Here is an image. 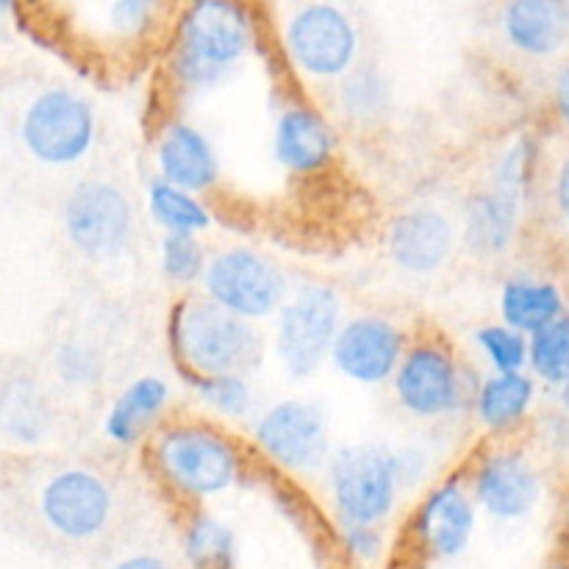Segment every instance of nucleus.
I'll use <instances>...</instances> for the list:
<instances>
[{
    "label": "nucleus",
    "mask_w": 569,
    "mask_h": 569,
    "mask_svg": "<svg viewBox=\"0 0 569 569\" xmlns=\"http://www.w3.org/2000/svg\"><path fill=\"white\" fill-rule=\"evenodd\" d=\"M567 517H569V509H567Z\"/></svg>",
    "instance_id": "nucleus-38"
},
{
    "label": "nucleus",
    "mask_w": 569,
    "mask_h": 569,
    "mask_svg": "<svg viewBox=\"0 0 569 569\" xmlns=\"http://www.w3.org/2000/svg\"><path fill=\"white\" fill-rule=\"evenodd\" d=\"M253 442L267 461L287 472L322 470L331 459V431L322 406L311 400H281L256 417Z\"/></svg>",
    "instance_id": "nucleus-11"
},
{
    "label": "nucleus",
    "mask_w": 569,
    "mask_h": 569,
    "mask_svg": "<svg viewBox=\"0 0 569 569\" xmlns=\"http://www.w3.org/2000/svg\"><path fill=\"white\" fill-rule=\"evenodd\" d=\"M156 167L161 181L183 192H209L220 181V159L200 128L192 122L170 120L156 139Z\"/></svg>",
    "instance_id": "nucleus-18"
},
{
    "label": "nucleus",
    "mask_w": 569,
    "mask_h": 569,
    "mask_svg": "<svg viewBox=\"0 0 569 569\" xmlns=\"http://www.w3.org/2000/svg\"><path fill=\"white\" fill-rule=\"evenodd\" d=\"M392 387L398 403L409 415L426 420L450 415L465 398V376L459 361L439 339L406 345L403 359L392 376Z\"/></svg>",
    "instance_id": "nucleus-13"
},
{
    "label": "nucleus",
    "mask_w": 569,
    "mask_h": 569,
    "mask_svg": "<svg viewBox=\"0 0 569 569\" xmlns=\"http://www.w3.org/2000/svg\"><path fill=\"white\" fill-rule=\"evenodd\" d=\"M20 137L39 164L70 167L92 153L98 117L92 103L76 89L50 87L22 111Z\"/></svg>",
    "instance_id": "nucleus-7"
},
{
    "label": "nucleus",
    "mask_w": 569,
    "mask_h": 569,
    "mask_svg": "<svg viewBox=\"0 0 569 569\" xmlns=\"http://www.w3.org/2000/svg\"><path fill=\"white\" fill-rule=\"evenodd\" d=\"M400 483V456L381 445H345L328 459V492L342 526H381L398 506Z\"/></svg>",
    "instance_id": "nucleus-5"
},
{
    "label": "nucleus",
    "mask_w": 569,
    "mask_h": 569,
    "mask_svg": "<svg viewBox=\"0 0 569 569\" xmlns=\"http://www.w3.org/2000/svg\"><path fill=\"white\" fill-rule=\"evenodd\" d=\"M565 403H567V409H569V383H565Z\"/></svg>",
    "instance_id": "nucleus-37"
},
{
    "label": "nucleus",
    "mask_w": 569,
    "mask_h": 569,
    "mask_svg": "<svg viewBox=\"0 0 569 569\" xmlns=\"http://www.w3.org/2000/svg\"><path fill=\"white\" fill-rule=\"evenodd\" d=\"M533 400V383L522 372H503V376L489 378L481 387L476 400L478 417L492 431H503V428L515 426L522 420Z\"/></svg>",
    "instance_id": "nucleus-26"
},
{
    "label": "nucleus",
    "mask_w": 569,
    "mask_h": 569,
    "mask_svg": "<svg viewBox=\"0 0 569 569\" xmlns=\"http://www.w3.org/2000/svg\"><path fill=\"white\" fill-rule=\"evenodd\" d=\"M183 550L194 569H237V537L226 522L209 515L189 517Z\"/></svg>",
    "instance_id": "nucleus-28"
},
{
    "label": "nucleus",
    "mask_w": 569,
    "mask_h": 569,
    "mask_svg": "<svg viewBox=\"0 0 569 569\" xmlns=\"http://www.w3.org/2000/svg\"><path fill=\"white\" fill-rule=\"evenodd\" d=\"M478 348L489 359V365L503 376V372H520L528 361V342L522 333L511 331L506 326H487L476 333Z\"/></svg>",
    "instance_id": "nucleus-32"
},
{
    "label": "nucleus",
    "mask_w": 569,
    "mask_h": 569,
    "mask_svg": "<svg viewBox=\"0 0 569 569\" xmlns=\"http://www.w3.org/2000/svg\"><path fill=\"white\" fill-rule=\"evenodd\" d=\"M272 153L278 164L295 176H311L331 164L337 153V133L320 109L309 103H289L276 117Z\"/></svg>",
    "instance_id": "nucleus-17"
},
{
    "label": "nucleus",
    "mask_w": 569,
    "mask_h": 569,
    "mask_svg": "<svg viewBox=\"0 0 569 569\" xmlns=\"http://www.w3.org/2000/svg\"><path fill=\"white\" fill-rule=\"evenodd\" d=\"M342 300L326 283L300 287L278 309L276 353L283 370L309 378L331 356L333 339L342 326Z\"/></svg>",
    "instance_id": "nucleus-10"
},
{
    "label": "nucleus",
    "mask_w": 569,
    "mask_h": 569,
    "mask_svg": "<svg viewBox=\"0 0 569 569\" xmlns=\"http://www.w3.org/2000/svg\"><path fill=\"white\" fill-rule=\"evenodd\" d=\"M472 495L487 515L517 520L537 506L539 478L520 453L500 450L478 461L472 472Z\"/></svg>",
    "instance_id": "nucleus-19"
},
{
    "label": "nucleus",
    "mask_w": 569,
    "mask_h": 569,
    "mask_svg": "<svg viewBox=\"0 0 569 569\" xmlns=\"http://www.w3.org/2000/svg\"><path fill=\"white\" fill-rule=\"evenodd\" d=\"M256 48V17L248 6L200 0L178 9L170 33V72L189 92L226 81Z\"/></svg>",
    "instance_id": "nucleus-1"
},
{
    "label": "nucleus",
    "mask_w": 569,
    "mask_h": 569,
    "mask_svg": "<svg viewBox=\"0 0 569 569\" xmlns=\"http://www.w3.org/2000/svg\"><path fill=\"white\" fill-rule=\"evenodd\" d=\"M161 270L170 278L172 283H181V287H189V283L200 281L206 270V256L203 244H200L198 237H187V233H164L161 239Z\"/></svg>",
    "instance_id": "nucleus-31"
},
{
    "label": "nucleus",
    "mask_w": 569,
    "mask_h": 569,
    "mask_svg": "<svg viewBox=\"0 0 569 569\" xmlns=\"http://www.w3.org/2000/svg\"><path fill=\"white\" fill-rule=\"evenodd\" d=\"M114 569H170V565H167L164 559H159V556L139 553L131 556V559H122Z\"/></svg>",
    "instance_id": "nucleus-34"
},
{
    "label": "nucleus",
    "mask_w": 569,
    "mask_h": 569,
    "mask_svg": "<svg viewBox=\"0 0 569 569\" xmlns=\"http://www.w3.org/2000/svg\"><path fill=\"white\" fill-rule=\"evenodd\" d=\"M61 14L59 33L67 48L87 61L117 64L133 61L153 48L156 39L172 33L178 9L153 0H100L56 9Z\"/></svg>",
    "instance_id": "nucleus-3"
},
{
    "label": "nucleus",
    "mask_w": 569,
    "mask_h": 569,
    "mask_svg": "<svg viewBox=\"0 0 569 569\" xmlns=\"http://www.w3.org/2000/svg\"><path fill=\"white\" fill-rule=\"evenodd\" d=\"M392 103V89L378 67H353L339 83V111L359 126L381 120Z\"/></svg>",
    "instance_id": "nucleus-27"
},
{
    "label": "nucleus",
    "mask_w": 569,
    "mask_h": 569,
    "mask_svg": "<svg viewBox=\"0 0 569 569\" xmlns=\"http://www.w3.org/2000/svg\"><path fill=\"white\" fill-rule=\"evenodd\" d=\"M522 194L492 187L472 194L465 211V239L476 253H500L509 248L520 217Z\"/></svg>",
    "instance_id": "nucleus-22"
},
{
    "label": "nucleus",
    "mask_w": 569,
    "mask_h": 569,
    "mask_svg": "<svg viewBox=\"0 0 569 569\" xmlns=\"http://www.w3.org/2000/svg\"><path fill=\"white\" fill-rule=\"evenodd\" d=\"M170 342L189 381L214 376L248 378L264 353L253 322L228 315L203 295L178 300L170 317Z\"/></svg>",
    "instance_id": "nucleus-4"
},
{
    "label": "nucleus",
    "mask_w": 569,
    "mask_h": 569,
    "mask_svg": "<svg viewBox=\"0 0 569 569\" xmlns=\"http://www.w3.org/2000/svg\"><path fill=\"white\" fill-rule=\"evenodd\" d=\"M556 106H559L561 117L569 122V67L559 76L556 81Z\"/></svg>",
    "instance_id": "nucleus-35"
},
{
    "label": "nucleus",
    "mask_w": 569,
    "mask_h": 569,
    "mask_svg": "<svg viewBox=\"0 0 569 569\" xmlns=\"http://www.w3.org/2000/svg\"><path fill=\"white\" fill-rule=\"evenodd\" d=\"M200 283L206 300L244 322L278 315L289 298L281 267L253 248H226L209 256Z\"/></svg>",
    "instance_id": "nucleus-8"
},
{
    "label": "nucleus",
    "mask_w": 569,
    "mask_h": 569,
    "mask_svg": "<svg viewBox=\"0 0 569 569\" xmlns=\"http://www.w3.org/2000/svg\"><path fill=\"white\" fill-rule=\"evenodd\" d=\"M476 531V503L459 478H448L426 495L411 520V533L433 559L465 553Z\"/></svg>",
    "instance_id": "nucleus-15"
},
{
    "label": "nucleus",
    "mask_w": 569,
    "mask_h": 569,
    "mask_svg": "<svg viewBox=\"0 0 569 569\" xmlns=\"http://www.w3.org/2000/svg\"><path fill=\"white\" fill-rule=\"evenodd\" d=\"M148 206L153 220L164 228V233H187V237H198V233L211 228V211L206 209L203 200L192 192L172 187V183L153 178L148 187Z\"/></svg>",
    "instance_id": "nucleus-25"
},
{
    "label": "nucleus",
    "mask_w": 569,
    "mask_h": 569,
    "mask_svg": "<svg viewBox=\"0 0 569 569\" xmlns=\"http://www.w3.org/2000/svg\"><path fill=\"white\" fill-rule=\"evenodd\" d=\"M0 426L20 442H39L53 426V409L42 389L28 378L6 383L0 392Z\"/></svg>",
    "instance_id": "nucleus-23"
},
{
    "label": "nucleus",
    "mask_w": 569,
    "mask_h": 569,
    "mask_svg": "<svg viewBox=\"0 0 569 569\" xmlns=\"http://www.w3.org/2000/svg\"><path fill=\"white\" fill-rule=\"evenodd\" d=\"M72 248L92 261L120 259L137 233V211L117 183L89 178L72 187L61 211Z\"/></svg>",
    "instance_id": "nucleus-9"
},
{
    "label": "nucleus",
    "mask_w": 569,
    "mask_h": 569,
    "mask_svg": "<svg viewBox=\"0 0 569 569\" xmlns=\"http://www.w3.org/2000/svg\"><path fill=\"white\" fill-rule=\"evenodd\" d=\"M406 353V337L395 322L378 315L350 317L339 326L331 361L345 378L365 387L392 381Z\"/></svg>",
    "instance_id": "nucleus-14"
},
{
    "label": "nucleus",
    "mask_w": 569,
    "mask_h": 569,
    "mask_svg": "<svg viewBox=\"0 0 569 569\" xmlns=\"http://www.w3.org/2000/svg\"><path fill=\"white\" fill-rule=\"evenodd\" d=\"M500 315H503L506 328L522 331H542L545 326L559 320L561 298L550 283L533 281H509L500 295Z\"/></svg>",
    "instance_id": "nucleus-24"
},
{
    "label": "nucleus",
    "mask_w": 569,
    "mask_h": 569,
    "mask_svg": "<svg viewBox=\"0 0 569 569\" xmlns=\"http://www.w3.org/2000/svg\"><path fill=\"white\" fill-rule=\"evenodd\" d=\"M359 48V28L342 6L300 3L283 17V59L306 81L345 78L356 67Z\"/></svg>",
    "instance_id": "nucleus-6"
},
{
    "label": "nucleus",
    "mask_w": 569,
    "mask_h": 569,
    "mask_svg": "<svg viewBox=\"0 0 569 569\" xmlns=\"http://www.w3.org/2000/svg\"><path fill=\"white\" fill-rule=\"evenodd\" d=\"M456 244V228L445 211L417 206L392 220L387 248L395 264L411 276H431L448 264Z\"/></svg>",
    "instance_id": "nucleus-16"
},
{
    "label": "nucleus",
    "mask_w": 569,
    "mask_h": 569,
    "mask_svg": "<svg viewBox=\"0 0 569 569\" xmlns=\"http://www.w3.org/2000/svg\"><path fill=\"white\" fill-rule=\"evenodd\" d=\"M156 476L176 498L200 500L226 495L244 470V453L237 439L206 422H170L150 442Z\"/></svg>",
    "instance_id": "nucleus-2"
},
{
    "label": "nucleus",
    "mask_w": 569,
    "mask_h": 569,
    "mask_svg": "<svg viewBox=\"0 0 569 569\" xmlns=\"http://www.w3.org/2000/svg\"><path fill=\"white\" fill-rule=\"evenodd\" d=\"M342 542L356 559H376L381 553V533L378 528H353L342 526Z\"/></svg>",
    "instance_id": "nucleus-33"
},
{
    "label": "nucleus",
    "mask_w": 569,
    "mask_h": 569,
    "mask_svg": "<svg viewBox=\"0 0 569 569\" xmlns=\"http://www.w3.org/2000/svg\"><path fill=\"white\" fill-rule=\"evenodd\" d=\"M528 359L545 381L569 383V320L559 317L533 333L528 345Z\"/></svg>",
    "instance_id": "nucleus-29"
},
{
    "label": "nucleus",
    "mask_w": 569,
    "mask_h": 569,
    "mask_svg": "<svg viewBox=\"0 0 569 569\" xmlns=\"http://www.w3.org/2000/svg\"><path fill=\"white\" fill-rule=\"evenodd\" d=\"M39 517L56 537L89 542L98 539L114 517V489L89 467H64L39 489Z\"/></svg>",
    "instance_id": "nucleus-12"
},
{
    "label": "nucleus",
    "mask_w": 569,
    "mask_h": 569,
    "mask_svg": "<svg viewBox=\"0 0 569 569\" xmlns=\"http://www.w3.org/2000/svg\"><path fill=\"white\" fill-rule=\"evenodd\" d=\"M503 33L528 56H548L569 33V9L556 0H515L503 9Z\"/></svg>",
    "instance_id": "nucleus-21"
},
{
    "label": "nucleus",
    "mask_w": 569,
    "mask_h": 569,
    "mask_svg": "<svg viewBox=\"0 0 569 569\" xmlns=\"http://www.w3.org/2000/svg\"><path fill=\"white\" fill-rule=\"evenodd\" d=\"M556 194H559V206L565 211V217L569 220V159L565 161L559 172V183H556Z\"/></svg>",
    "instance_id": "nucleus-36"
},
{
    "label": "nucleus",
    "mask_w": 569,
    "mask_h": 569,
    "mask_svg": "<svg viewBox=\"0 0 569 569\" xmlns=\"http://www.w3.org/2000/svg\"><path fill=\"white\" fill-rule=\"evenodd\" d=\"M194 392L209 406L214 415L228 417V420H244L253 409V389L244 376H214V378H194Z\"/></svg>",
    "instance_id": "nucleus-30"
},
{
    "label": "nucleus",
    "mask_w": 569,
    "mask_h": 569,
    "mask_svg": "<svg viewBox=\"0 0 569 569\" xmlns=\"http://www.w3.org/2000/svg\"><path fill=\"white\" fill-rule=\"evenodd\" d=\"M170 406V383L159 376H139L111 400L103 417V433L120 448L142 442Z\"/></svg>",
    "instance_id": "nucleus-20"
}]
</instances>
